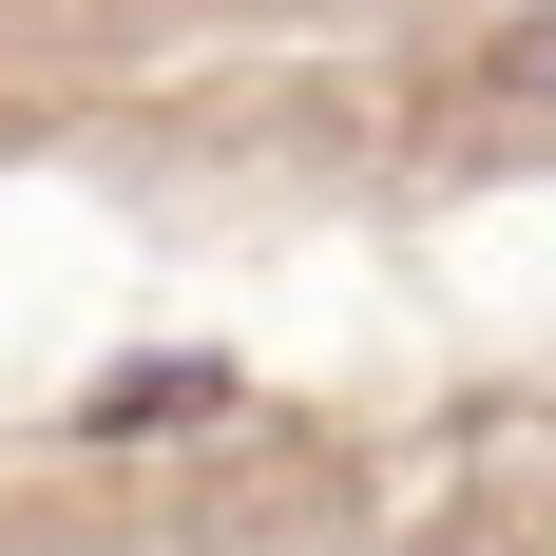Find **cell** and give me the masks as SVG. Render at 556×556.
<instances>
[{"label": "cell", "mask_w": 556, "mask_h": 556, "mask_svg": "<svg viewBox=\"0 0 556 556\" xmlns=\"http://www.w3.org/2000/svg\"><path fill=\"white\" fill-rule=\"evenodd\" d=\"M230 403V365H115L97 384V442H154V422H212Z\"/></svg>", "instance_id": "1"}, {"label": "cell", "mask_w": 556, "mask_h": 556, "mask_svg": "<svg viewBox=\"0 0 556 556\" xmlns=\"http://www.w3.org/2000/svg\"><path fill=\"white\" fill-rule=\"evenodd\" d=\"M480 97H556V0H538V20H500V39H480Z\"/></svg>", "instance_id": "2"}]
</instances>
